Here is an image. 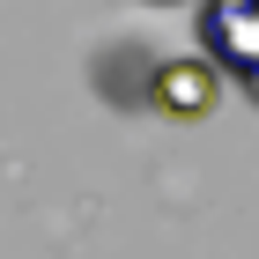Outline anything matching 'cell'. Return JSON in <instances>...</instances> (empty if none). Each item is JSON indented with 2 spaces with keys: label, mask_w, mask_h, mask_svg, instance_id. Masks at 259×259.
<instances>
[{
  "label": "cell",
  "mask_w": 259,
  "mask_h": 259,
  "mask_svg": "<svg viewBox=\"0 0 259 259\" xmlns=\"http://www.w3.org/2000/svg\"><path fill=\"white\" fill-rule=\"evenodd\" d=\"M193 37H200L207 60H222L230 81L259 74V0H200Z\"/></svg>",
  "instance_id": "obj_1"
},
{
  "label": "cell",
  "mask_w": 259,
  "mask_h": 259,
  "mask_svg": "<svg viewBox=\"0 0 259 259\" xmlns=\"http://www.w3.org/2000/svg\"><path fill=\"white\" fill-rule=\"evenodd\" d=\"M148 104L163 119H207L222 104V60L193 52V60H156L148 67Z\"/></svg>",
  "instance_id": "obj_2"
},
{
  "label": "cell",
  "mask_w": 259,
  "mask_h": 259,
  "mask_svg": "<svg viewBox=\"0 0 259 259\" xmlns=\"http://www.w3.org/2000/svg\"><path fill=\"white\" fill-rule=\"evenodd\" d=\"M237 89H244V97H252V104H259V74H244V81H237Z\"/></svg>",
  "instance_id": "obj_3"
}]
</instances>
